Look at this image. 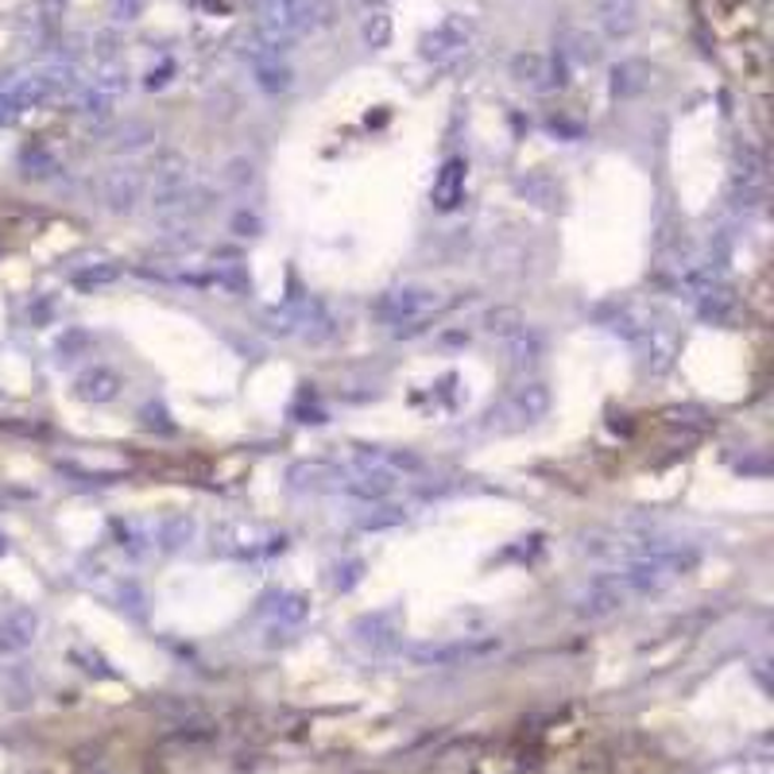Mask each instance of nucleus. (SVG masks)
<instances>
[{"mask_svg":"<svg viewBox=\"0 0 774 774\" xmlns=\"http://www.w3.org/2000/svg\"><path fill=\"white\" fill-rule=\"evenodd\" d=\"M121 388H124L121 372L109 365L86 368V372L74 380V395H78L82 403H113L116 395H121Z\"/></svg>","mask_w":774,"mask_h":774,"instance_id":"6ab92c4d","label":"nucleus"},{"mask_svg":"<svg viewBox=\"0 0 774 774\" xmlns=\"http://www.w3.org/2000/svg\"><path fill=\"white\" fill-rule=\"evenodd\" d=\"M213 283H218L225 295H248V291H253V275H248V268H244L241 260L218 263V268H213Z\"/></svg>","mask_w":774,"mask_h":774,"instance_id":"c756f323","label":"nucleus"},{"mask_svg":"<svg viewBox=\"0 0 774 774\" xmlns=\"http://www.w3.org/2000/svg\"><path fill=\"white\" fill-rule=\"evenodd\" d=\"M639 74H647L643 62H619V66H612V94L616 97L639 94L647 86V78H639Z\"/></svg>","mask_w":774,"mask_h":774,"instance_id":"2f4dec72","label":"nucleus"},{"mask_svg":"<svg viewBox=\"0 0 774 774\" xmlns=\"http://www.w3.org/2000/svg\"><path fill=\"white\" fill-rule=\"evenodd\" d=\"M360 39H365L368 51H383V47L392 44V16L388 12H368L365 24H360Z\"/></svg>","mask_w":774,"mask_h":774,"instance_id":"7c9ffc66","label":"nucleus"},{"mask_svg":"<svg viewBox=\"0 0 774 774\" xmlns=\"http://www.w3.org/2000/svg\"><path fill=\"white\" fill-rule=\"evenodd\" d=\"M465 179H469V163L465 159H445V167L434 174V186H430V201L434 209L450 213L465 201Z\"/></svg>","mask_w":774,"mask_h":774,"instance_id":"dca6fc26","label":"nucleus"},{"mask_svg":"<svg viewBox=\"0 0 774 774\" xmlns=\"http://www.w3.org/2000/svg\"><path fill=\"white\" fill-rule=\"evenodd\" d=\"M225 179H229L233 186L253 183V179H256V167H253V163H244V159H236V163H229V174H225Z\"/></svg>","mask_w":774,"mask_h":774,"instance_id":"4c0bfd02","label":"nucleus"},{"mask_svg":"<svg viewBox=\"0 0 774 774\" xmlns=\"http://www.w3.org/2000/svg\"><path fill=\"white\" fill-rule=\"evenodd\" d=\"M504 345H507V353H512V365H515V368L539 365V357H542V337L531 330V325H527L523 333H515L512 341H504Z\"/></svg>","mask_w":774,"mask_h":774,"instance_id":"c85d7f7f","label":"nucleus"},{"mask_svg":"<svg viewBox=\"0 0 774 774\" xmlns=\"http://www.w3.org/2000/svg\"><path fill=\"white\" fill-rule=\"evenodd\" d=\"M759 179H763V171H759V159L751 156V151L736 156V171H732V183L744 186V191H751V186H759Z\"/></svg>","mask_w":774,"mask_h":774,"instance_id":"f704fd0d","label":"nucleus"},{"mask_svg":"<svg viewBox=\"0 0 774 774\" xmlns=\"http://www.w3.org/2000/svg\"><path fill=\"white\" fill-rule=\"evenodd\" d=\"M353 465H365V469H380L395 480H410L427 472V462L410 450H392V445H353Z\"/></svg>","mask_w":774,"mask_h":774,"instance_id":"9d476101","label":"nucleus"},{"mask_svg":"<svg viewBox=\"0 0 774 774\" xmlns=\"http://www.w3.org/2000/svg\"><path fill=\"white\" fill-rule=\"evenodd\" d=\"M693 306H697V314H701L705 322H713V325L736 322V314H740V303H736V295H732L724 283H713L709 291H701V295L693 298Z\"/></svg>","mask_w":774,"mask_h":774,"instance_id":"b1692460","label":"nucleus"},{"mask_svg":"<svg viewBox=\"0 0 774 774\" xmlns=\"http://www.w3.org/2000/svg\"><path fill=\"white\" fill-rule=\"evenodd\" d=\"M500 651V639H457V643H438V647H415L410 659L418 666H462V662H480L488 654Z\"/></svg>","mask_w":774,"mask_h":774,"instance_id":"f8f14e48","label":"nucleus"},{"mask_svg":"<svg viewBox=\"0 0 774 774\" xmlns=\"http://www.w3.org/2000/svg\"><path fill=\"white\" fill-rule=\"evenodd\" d=\"M601 54H604L601 39L592 32H585V27H566V32L557 35L554 59H562L566 66H592V62H601Z\"/></svg>","mask_w":774,"mask_h":774,"instance_id":"412c9836","label":"nucleus"},{"mask_svg":"<svg viewBox=\"0 0 774 774\" xmlns=\"http://www.w3.org/2000/svg\"><path fill=\"white\" fill-rule=\"evenodd\" d=\"M82 86L78 70L70 62H47V66H35L27 74H16L12 82L0 86V116L12 121V116L27 113V109H44V105H54L62 97H74Z\"/></svg>","mask_w":774,"mask_h":774,"instance_id":"f257e3e1","label":"nucleus"},{"mask_svg":"<svg viewBox=\"0 0 774 774\" xmlns=\"http://www.w3.org/2000/svg\"><path fill=\"white\" fill-rule=\"evenodd\" d=\"M121 275H124L121 263L97 260V263H86V268L74 271V275H70V283H74L78 291H97V287H109V283H116Z\"/></svg>","mask_w":774,"mask_h":774,"instance_id":"a878e982","label":"nucleus"},{"mask_svg":"<svg viewBox=\"0 0 774 774\" xmlns=\"http://www.w3.org/2000/svg\"><path fill=\"white\" fill-rule=\"evenodd\" d=\"M213 546H218L221 554H233V557H260V554H271V550H283V539L260 531V527L225 523V527L213 531Z\"/></svg>","mask_w":774,"mask_h":774,"instance_id":"ddd939ff","label":"nucleus"},{"mask_svg":"<svg viewBox=\"0 0 774 774\" xmlns=\"http://www.w3.org/2000/svg\"><path fill=\"white\" fill-rule=\"evenodd\" d=\"M515 191L527 194V198L542 209H557V201H562V191H557V183L550 179V174H527V179H515Z\"/></svg>","mask_w":774,"mask_h":774,"instance_id":"cd10ccee","label":"nucleus"},{"mask_svg":"<svg viewBox=\"0 0 774 774\" xmlns=\"http://www.w3.org/2000/svg\"><path fill=\"white\" fill-rule=\"evenodd\" d=\"M39 636V612L32 604H12L0 616V654H20Z\"/></svg>","mask_w":774,"mask_h":774,"instance_id":"2eb2a0df","label":"nucleus"},{"mask_svg":"<svg viewBox=\"0 0 774 774\" xmlns=\"http://www.w3.org/2000/svg\"><path fill=\"white\" fill-rule=\"evenodd\" d=\"M233 233L236 236H260V218H253V213H236Z\"/></svg>","mask_w":774,"mask_h":774,"instance_id":"58836bf2","label":"nucleus"},{"mask_svg":"<svg viewBox=\"0 0 774 774\" xmlns=\"http://www.w3.org/2000/svg\"><path fill=\"white\" fill-rule=\"evenodd\" d=\"M507 403H512V410L523 418V422H539V418H546L550 407H554V395H550L546 383L531 380V383H519V388H512Z\"/></svg>","mask_w":774,"mask_h":774,"instance_id":"5701e85b","label":"nucleus"},{"mask_svg":"<svg viewBox=\"0 0 774 774\" xmlns=\"http://www.w3.org/2000/svg\"><path fill=\"white\" fill-rule=\"evenodd\" d=\"M477 47V24L462 12H450L445 20H438L430 32H422L418 39V54L430 62V66H453L462 62L465 54Z\"/></svg>","mask_w":774,"mask_h":774,"instance_id":"20e7f679","label":"nucleus"},{"mask_svg":"<svg viewBox=\"0 0 774 774\" xmlns=\"http://www.w3.org/2000/svg\"><path fill=\"white\" fill-rule=\"evenodd\" d=\"M512 78L519 82V86L535 89V94H546V89L562 86L566 74L557 70V59H550V54L519 51V54H512Z\"/></svg>","mask_w":774,"mask_h":774,"instance_id":"4468645a","label":"nucleus"},{"mask_svg":"<svg viewBox=\"0 0 774 774\" xmlns=\"http://www.w3.org/2000/svg\"><path fill=\"white\" fill-rule=\"evenodd\" d=\"M400 523H407V512L383 500V504H376L368 515H360L357 527L360 531H388V527H400Z\"/></svg>","mask_w":774,"mask_h":774,"instance_id":"473e14b6","label":"nucleus"},{"mask_svg":"<svg viewBox=\"0 0 774 774\" xmlns=\"http://www.w3.org/2000/svg\"><path fill=\"white\" fill-rule=\"evenodd\" d=\"M577 550H581L585 557H592V562L609 566V569H619L624 562H631L627 542H624V535L619 531H581L577 535Z\"/></svg>","mask_w":774,"mask_h":774,"instance_id":"f3484780","label":"nucleus"},{"mask_svg":"<svg viewBox=\"0 0 774 774\" xmlns=\"http://www.w3.org/2000/svg\"><path fill=\"white\" fill-rule=\"evenodd\" d=\"M388 0H360V9H368V12H380Z\"/></svg>","mask_w":774,"mask_h":774,"instance_id":"ea45409f","label":"nucleus"},{"mask_svg":"<svg viewBox=\"0 0 774 774\" xmlns=\"http://www.w3.org/2000/svg\"><path fill=\"white\" fill-rule=\"evenodd\" d=\"M314 27V0H260V39L287 51L295 35Z\"/></svg>","mask_w":774,"mask_h":774,"instance_id":"423d86ee","label":"nucleus"},{"mask_svg":"<svg viewBox=\"0 0 774 774\" xmlns=\"http://www.w3.org/2000/svg\"><path fill=\"white\" fill-rule=\"evenodd\" d=\"M256 4H260V0H256Z\"/></svg>","mask_w":774,"mask_h":774,"instance_id":"a19ab883","label":"nucleus"},{"mask_svg":"<svg viewBox=\"0 0 774 774\" xmlns=\"http://www.w3.org/2000/svg\"><path fill=\"white\" fill-rule=\"evenodd\" d=\"M360 569H365V566H360V562H348L345 569L337 566V577H333V589H337V592H348V589H353V585L360 581Z\"/></svg>","mask_w":774,"mask_h":774,"instance_id":"c9c22d12","label":"nucleus"},{"mask_svg":"<svg viewBox=\"0 0 774 774\" xmlns=\"http://www.w3.org/2000/svg\"><path fill=\"white\" fill-rule=\"evenodd\" d=\"M260 616H268L271 624L279 627H298L310 616V597H306V592H287V589L268 592L260 601Z\"/></svg>","mask_w":774,"mask_h":774,"instance_id":"aec40b11","label":"nucleus"},{"mask_svg":"<svg viewBox=\"0 0 774 774\" xmlns=\"http://www.w3.org/2000/svg\"><path fill=\"white\" fill-rule=\"evenodd\" d=\"M527 330V318H523L515 306H496V310L484 314V333L496 341H512L515 333Z\"/></svg>","mask_w":774,"mask_h":774,"instance_id":"bb28decb","label":"nucleus"},{"mask_svg":"<svg viewBox=\"0 0 774 774\" xmlns=\"http://www.w3.org/2000/svg\"><path fill=\"white\" fill-rule=\"evenodd\" d=\"M191 535H194V523L183 519V515H174V519L163 523V531H156V542H163L167 550H174V546H183Z\"/></svg>","mask_w":774,"mask_h":774,"instance_id":"72a5a7b5","label":"nucleus"},{"mask_svg":"<svg viewBox=\"0 0 774 774\" xmlns=\"http://www.w3.org/2000/svg\"><path fill=\"white\" fill-rule=\"evenodd\" d=\"M627 589H624V581H619V574L616 569H609V574H597V577H589V581H581L577 585V592H574V616L577 619H589V624H601V619H612V616H619V612L627 609Z\"/></svg>","mask_w":774,"mask_h":774,"instance_id":"39448f33","label":"nucleus"},{"mask_svg":"<svg viewBox=\"0 0 774 774\" xmlns=\"http://www.w3.org/2000/svg\"><path fill=\"white\" fill-rule=\"evenodd\" d=\"M194 191V174L186 156L179 151H163L156 159V179H151V209L156 213H179Z\"/></svg>","mask_w":774,"mask_h":774,"instance_id":"0eeeda50","label":"nucleus"},{"mask_svg":"<svg viewBox=\"0 0 774 774\" xmlns=\"http://www.w3.org/2000/svg\"><path fill=\"white\" fill-rule=\"evenodd\" d=\"M97 198L109 213H132L136 201L144 198V174L136 167H109L97 179Z\"/></svg>","mask_w":774,"mask_h":774,"instance_id":"9b49d317","label":"nucleus"},{"mask_svg":"<svg viewBox=\"0 0 774 774\" xmlns=\"http://www.w3.org/2000/svg\"><path fill=\"white\" fill-rule=\"evenodd\" d=\"M639 357H643V368L654 376H662L674 365V353H678V337H674L671 325H651L643 337L636 341Z\"/></svg>","mask_w":774,"mask_h":774,"instance_id":"a211bd4d","label":"nucleus"},{"mask_svg":"<svg viewBox=\"0 0 774 774\" xmlns=\"http://www.w3.org/2000/svg\"><path fill=\"white\" fill-rule=\"evenodd\" d=\"M248 66H253V78H256V86H260L263 94L283 97V94L295 89V70H291V62L283 59V51L271 47L268 39H260L256 47H248Z\"/></svg>","mask_w":774,"mask_h":774,"instance_id":"1a4fd4ad","label":"nucleus"},{"mask_svg":"<svg viewBox=\"0 0 774 774\" xmlns=\"http://www.w3.org/2000/svg\"><path fill=\"white\" fill-rule=\"evenodd\" d=\"M445 295L438 287H427V283H400V287L383 291L372 303V318L383 325H410V322H434V314L445 310Z\"/></svg>","mask_w":774,"mask_h":774,"instance_id":"7ed1b4c3","label":"nucleus"},{"mask_svg":"<svg viewBox=\"0 0 774 774\" xmlns=\"http://www.w3.org/2000/svg\"><path fill=\"white\" fill-rule=\"evenodd\" d=\"M74 345H89V333L70 330L66 341H59V345H54V353H59V365H70V348H74Z\"/></svg>","mask_w":774,"mask_h":774,"instance_id":"e433bc0d","label":"nucleus"},{"mask_svg":"<svg viewBox=\"0 0 774 774\" xmlns=\"http://www.w3.org/2000/svg\"><path fill=\"white\" fill-rule=\"evenodd\" d=\"M643 0H601V27L612 39H627L639 27Z\"/></svg>","mask_w":774,"mask_h":774,"instance_id":"393cba45","label":"nucleus"},{"mask_svg":"<svg viewBox=\"0 0 774 774\" xmlns=\"http://www.w3.org/2000/svg\"><path fill=\"white\" fill-rule=\"evenodd\" d=\"M287 480L298 492H341V465H325V462L291 465Z\"/></svg>","mask_w":774,"mask_h":774,"instance_id":"4be33fe9","label":"nucleus"},{"mask_svg":"<svg viewBox=\"0 0 774 774\" xmlns=\"http://www.w3.org/2000/svg\"><path fill=\"white\" fill-rule=\"evenodd\" d=\"M693 566H697V550L681 546V550H671V554L631 557L616 574L619 581H624L627 597H662V592H671Z\"/></svg>","mask_w":774,"mask_h":774,"instance_id":"f03ea898","label":"nucleus"},{"mask_svg":"<svg viewBox=\"0 0 774 774\" xmlns=\"http://www.w3.org/2000/svg\"><path fill=\"white\" fill-rule=\"evenodd\" d=\"M124 89H128V70L116 66V62L101 66L94 74V82L86 86V94L78 97L82 116H86V121H94V124L109 121V116L116 113V101L124 97Z\"/></svg>","mask_w":774,"mask_h":774,"instance_id":"6e6552de","label":"nucleus"}]
</instances>
